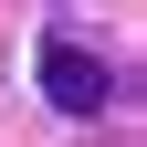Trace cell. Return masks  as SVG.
<instances>
[{
  "mask_svg": "<svg viewBox=\"0 0 147 147\" xmlns=\"http://www.w3.org/2000/svg\"><path fill=\"white\" fill-rule=\"evenodd\" d=\"M42 95L63 105V116H105V105H116V63H105L95 42L53 32V42H42Z\"/></svg>",
  "mask_w": 147,
  "mask_h": 147,
  "instance_id": "cell-1",
  "label": "cell"
}]
</instances>
